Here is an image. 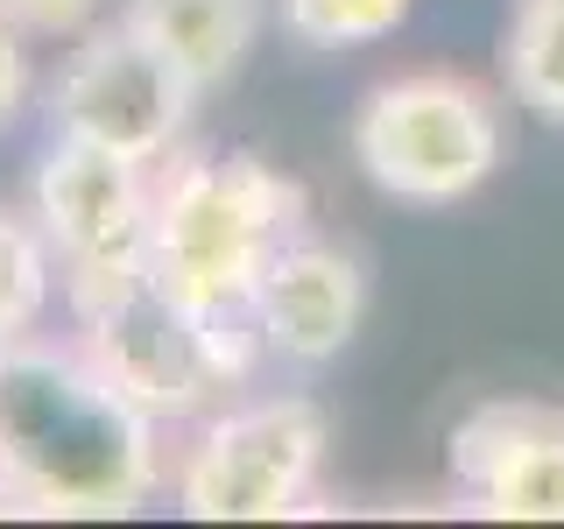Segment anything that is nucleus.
<instances>
[{
	"label": "nucleus",
	"mask_w": 564,
	"mask_h": 529,
	"mask_svg": "<svg viewBox=\"0 0 564 529\" xmlns=\"http://www.w3.org/2000/svg\"><path fill=\"white\" fill-rule=\"evenodd\" d=\"M64 296L78 317V353L163 431L219 410L261 367V339L247 311H205L163 290L149 269L70 282Z\"/></svg>",
	"instance_id": "obj_2"
},
{
	"label": "nucleus",
	"mask_w": 564,
	"mask_h": 529,
	"mask_svg": "<svg viewBox=\"0 0 564 529\" xmlns=\"http://www.w3.org/2000/svg\"><path fill=\"white\" fill-rule=\"evenodd\" d=\"M452 481L487 522H564V410L480 402L452 431Z\"/></svg>",
	"instance_id": "obj_9"
},
{
	"label": "nucleus",
	"mask_w": 564,
	"mask_h": 529,
	"mask_svg": "<svg viewBox=\"0 0 564 529\" xmlns=\"http://www.w3.org/2000/svg\"><path fill=\"white\" fill-rule=\"evenodd\" d=\"M501 71L529 114L564 128V0H522L501 35Z\"/></svg>",
	"instance_id": "obj_11"
},
{
	"label": "nucleus",
	"mask_w": 564,
	"mask_h": 529,
	"mask_svg": "<svg viewBox=\"0 0 564 529\" xmlns=\"http://www.w3.org/2000/svg\"><path fill=\"white\" fill-rule=\"evenodd\" d=\"M0 14L22 35H78L99 14V0H0Z\"/></svg>",
	"instance_id": "obj_14"
},
{
	"label": "nucleus",
	"mask_w": 564,
	"mask_h": 529,
	"mask_svg": "<svg viewBox=\"0 0 564 529\" xmlns=\"http://www.w3.org/2000/svg\"><path fill=\"white\" fill-rule=\"evenodd\" d=\"M304 226V184L254 149H170L149 184L141 269L205 311H240L269 255Z\"/></svg>",
	"instance_id": "obj_3"
},
{
	"label": "nucleus",
	"mask_w": 564,
	"mask_h": 529,
	"mask_svg": "<svg viewBox=\"0 0 564 529\" xmlns=\"http://www.w3.org/2000/svg\"><path fill=\"white\" fill-rule=\"evenodd\" d=\"M29 106V50H22V29L0 14V134L22 120Z\"/></svg>",
	"instance_id": "obj_15"
},
{
	"label": "nucleus",
	"mask_w": 564,
	"mask_h": 529,
	"mask_svg": "<svg viewBox=\"0 0 564 529\" xmlns=\"http://www.w3.org/2000/svg\"><path fill=\"white\" fill-rule=\"evenodd\" d=\"M240 311H247V325H254L269 360L325 367L352 346V332L367 317V261L352 247L296 226L269 255V269L254 276Z\"/></svg>",
	"instance_id": "obj_8"
},
{
	"label": "nucleus",
	"mask_w": 564,
	"mask_h": 529,
	"mask_svg": "<svg viewBox=\"0 0 564 529\" xmlns=\"http://www.w3.org/2000/svg\"><path fill=\"white\" fill-rule=\"evenodd\" d=\"M191 106H198V93L170 71V57H155L113 14L99 29L85 22L78 50L50 78V134L93 141V149H113L155 170L170 149H184Z\"/></svg>",
	"instance_id": "obj_6"
},
{
	"label": "nucleus",
	"mask_w": 564,
	"mask_h": 529,
	"mask_svg": "<svg viewBox=\"0 0 564 529\" xmlns=\"http://www.w3.org/2000/svg\"><path fill=\"white\" fill-rule=\"evenodd\" d=\"M149 163H128L93 141L50 134L43 163H35V226H43L50 255H57L64 290L70 282H99L120 269H141L149 247Z\"/></svg>",
	"instance_id": "obj_7"
},
{
	"label": "nucleus",
	"mask_w": 564,
	"mask_h": 529,
	"mask_svg": "<svg viewBox=\"0 0 564 529\" xmlns=\"http://www.w3.org/2000/svg\"><path fill=\"white\" fill-rule=\"evenodd\" d=\"M332 458V423L311 396H226L198 417L170 466V501L191 522H282L304 516Z\"/></svg>",
	"instance_id": "obj_4"
},
{
	"label": "nucleus",
	"mask_w": 564,
	"mask_h": 529,
	"mask_svg": "<svg viewBox=\"0 0 564 529\" xmlns=\"http://www.w3.org/2000/svg\"><path fill=\"white\" fill-rule=\"evenodd\" d=\"M508 155V120L487 85L458 71H410L388 78L360 99L352 114V163L367 184L395 205H458L501 170Z\"/></svg>",
	"instance_id": "obj_5"
},
{
	"label": "nucleus",
	"mask_w": 564,
	"mask_h": 529,
	"mask_svg": "<svg viewBox=\"0 0 564 529\" xmlns=\"http://www.w3.org/2000/svg\"><path fill=\"white\" fill-rule=\"evenodd\" d=\"M120 22L205 99L247 64L261 35V0H120Z\"/></svg>",
	"instance_id": "obj_10"
},
{
	"label": "nucleus",
	"mask_w": 564,
	"mask_h": 529,
	"mask_svg": "<svg viewBox=\"0 0 564 529\" xmlns=\"http://www.w3.org/2000/svg\"><path fill=\"white\" fill-rule=\"evenodd\" d=\"M170 487L163 423H149L78 346H0V516L113 522Z\"/></svg>",
	"instance_id": "obj_1"
},
{
	"label": "nucleus",
	"mask_w": 564,
	"mask_h": 529,
	"mask_svg": "<svg viewBox=\"0 0 564 529\" xmlns=\"http://www.w3.org/2000/svg\"><path fill=\"white\" fill-rule=\"evenodd\" d=\"M57 296V255H50L35 212L0 205V346L35 339Z\"/></svg>",
	"instance_id": "obj_12"
},
{
	"label": "nucleus",
	"mask_w": 564,
	"mask_h": 529,
	"mask_svg": "<svg viewBox=\"0 0 564 529\" xmlns=\"http://www.w3.org/2000/svg\"><path fill=\"white\" fill-rule=\"evenodd\" d=\"M416 0H275L282 29L304 50H367L410 22Z\"/></svg>",
	"instance_id": "obj_13"
}]
</instances>
